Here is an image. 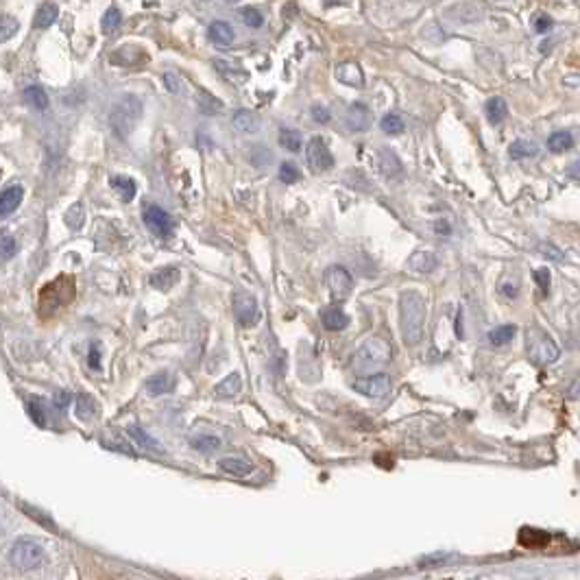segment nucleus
Listing matches in <instances>:
<instances>
[{
	"label": "nucleus",
	"instance_id": "obj_1",
	"mask_svg": "<svg viewBox=\"0 0 580 580\" xmlns=\"http://www.w3.org/2000/svg\"><path fill=\"white\" fill-rule=\"evenodd\" d=\"M426 319H428V305L423 295L406 290L400 297V330L406 345H416L421 342L426 332Z\"/></svg>",
	"mask_w": 580,
	"mask_h": 580
},
{
	"label": "nucleus",
	"instance_id": "obj_2",
	"mask_svg": "<svg viewBox=\"0 0 580 580\" xmlns=\"http://www.w3.org/2000/svg\"><path fill=\"white\" fill-rule=\"evenodd\" d=\"M393 356V347L386 338L373 336L356 349L354 354V369L358 373H375L382 369Z\"/></svg>",
	"mask_w": 580,
	"mask_h": 580
},
{
	"label": "nucleus",
	"instance_id": "obj_3",
	"mask_svg": "<svg viewBox=\"0 0 580 580\" xmlns=\"http://www.w3.org/2000/svg\"><path fill=\"white\" fill-rule=\"evenodd\" d=\"M142 116V103L138 96H131V94H126L122 96L114 107H112V114H110V124H112V129L118 138H126L133 129H136V124Z\"/></svg>",
	"mask_w": 580,
	"mask_h": 580
},
{
	"label": "nucleus",
	"instance_id": "obj_4",
	"mask_svg": "<svg viewBox=\"0 0 580 580\" xmlns=\"http://www.w3.org/2000/svg\"><path fill=\"white\" fill-rule=\"evenodd\" d=\"M525 349H528L530 360L539 367L552 365V362H556L560 356V349L554 342V338L541 328H530L525 332Z\"/></svg>",
	"mask_w": 580,
	"mask_h": 580
},
{
	"label": "nucleus",
	"instance_id": "obj_5",
	"mask_svg": "<svg viewBox=\"0 0 580 580\" xmlns=\"http://www.w3.org/2000/svg\"><path fill=\"white\" fill-rule=\"evenodd\" d=\"M42 558H44L42 543L35 541V539H29V537L17 539L13 543L11 552H9L11 565L17 567V570H33V567H38L42 563Z\"/></svg>",
	"mask_w": 580,
	"mask_h": 580
},
{
	"label": "nucleus",
	"instance_id": "obj_6",
	"mask_svg": "<svg viewBox=\"0 0 580 580\" xmlns=\"http://www.w3.org/2000/svg\"><path fill=\"white\" fill-rule=\"evenodd\" d=\"M325 286H328L334 301H342L351 295L354 290V277L351 273L340 264H332L325 268Z\"/></svg>",
	"mask_w": 580,
	"mask_h": 580
},
{
	"label": "nucleus",
	"instance_id": "obj_7",
	"mask_svg": "<svg viewBox=\"0 0 580 580\" xmlns=\"http://www.w3.org/2000/svg\"><path fill=\"white\" fill-rule=\"evenodd\" d=\"M72 299V280H59L55 284H48L40 295V310L42 314L55 312L59 305L68 303Z\"/></svg>",
	"mask_w": 580,
	"mask_h": 580
},
{
	"label": "nucleus",
	"instance_id": "obj_8",
	"mask_svg": "<svg viewBox=\"0 0 580 580\" xmlns=\"http://www.w3.org/2000/svg\"><path fill=\"white\" fill-rule=\"evenodd\" d=\"M305 159L310 168L314 173H328L330 168H334V155L328 147V142L321 136H314L305 147Z\"/></svg>",
	"mask_w": 580,
	"mask_h": 580
},
{
	"label": "nucleus",
	"instance_id": "obj_9",
	"mask_svg": "<svg viewBox=\"0 0 580 580\" xmlns=\"http://www.w3.org/2000/svg\"><path fill=\"white\" fill-rule=\"evenodd\" d=\"M231 301H233V317L242 325V328H251V325L258 323L260 307H258L256 297L245 293V290H238V293H233Z\"/></svg>",
	"mask_w": 580,
	"mask_h": 580
},
{
	"label": "nucleus",
	"instance_id": "obj_10",
	"mask_svg": "<svg viewBox=\"0 0 580 580\" xmlns=\"http://www.w3.org/2000/svg\"><path fill=\"white\" fill-rule=\"evenodd\" d=\"M354 389L365 395V397H371V400H382V397L389 395L391 391V377L386 373H367L358 377L354 382Z\"/></svg>",
	"mask_w": 580,
	"mask_h": 580
},
{
	"label": "nucleus",
	"instance_id": "obj_11",
	"mask_svg": "<svg viewBox=\"0 0 580 580\" xmlns=\"http://www.w3.org/2000/svg\"><path fill=\"white\" fill-rule=\"evenodd\" d=\"M144 225H147L155 235L166 238L173 233V219L168 216L166 210H161L159 205H149L144 208Z\"/></svg>",
	"mask_w": 580,
	"mask_h": 580
},
{
	"label": "nucleus",
	"instance_id": "obj_12",
	"mask_svg": "<svg viewBox=\"0 0 580 580\" xmlns=\"http://www.w3.org/2000/svg\"><path fill=\"white\" fill-rule=\"evenodd\" d=\"M345 124L349 131H367L371 126V112L365 103H354L345 114Z\"/></svg>",
	"mask_w": 580,
	"mask_h": 580
},
{
	"label": "nucleus",
	"instance_id": "obj_13",
	"mask_svg": "<svg viewBox=\"0 0 580 580\" xmlns=\"http://www.w3.org/2000/svg\"><path fill=\"white\" fill-rule=\"evenodd\" d=\"M408 268L412 273H432L439 268V256L430 249H419L408 258Z\"/></svg>",
	"mask_w": 580,
	"mask_h": 580
},
{
	"label": "nucleus",
	"instance_id": "obj_14",
	"mask_svg": "<svg viewBox=\"0 0 580 580\" xmlns=\"http://www.w3.org/2000/svg\"><path fill=\"white\" fill-rule=\"evenodd\" d=\"M377 168L386 179H400L404 175V166L400 157H397L391 149H382L377 153Z\"/></svg>",
	"mask_w": 580,
	"mask_h": 580
},
{
	"label": "nucleus",
	"instance_id": "obj_15",
	"mask_svg": "<svg viewBox=\"0 0 580 580\" xmlns=\"http://www.w3.org/2000/svg\"><path fill=\"white\" fill-rule=\"evenodd\" d=\"M221 439L216 437V434L212 432H196L190 437V447L196 449V451H201V454H216V451L221 449Z\"/></svg>",
	"mask_w": 580,
	"mask_h": 580
},
{
	"label": "nucleus",
	"instance_id": "obj_16",
	"mask_svg": "<svg viewBox=\"0 0 580 580\" xmlns=\"http://www.w3.org/2000/svg\"><path fill=\"white\" fill-rule=\"evenodd\" d=\"M336 79H338L340 83L349 85V87H362V83H365V75H362L360 66L354 64V61L338 64V66H336Z\"/></svg>",
	"mask_w": 580,
	"mask_h": 580
},
{
	"label": "nucleus",
	"instance_id": "obj_17",
	"mask_svg": "<svg viewBox=\"0 0 580 580\" xmlns=\"http://www.w3.org/2000/svg\"><path fill=\"white\" fill-rule=\"evenodd\" d=\"M144 389L151 397H157V395H164V393H171L175 389V377L168 373V371H161V373H155L151 375L147 382H144Z\"/></svg>",
	"mask_w": 580,
	"mask_h": 580
},
{
	"label": "nucleus",
	"instance_id": "obj_18",
	"mask_svg": "<svg viewBox=\"0 0 580 580\" xmlns=\"http://www.w3.org/2000/svg\"><path fill=\"white\" fill-rule=\"evenodd\" d=\"M242 391V377L240 373H229L223 382H219L214 386V395L221 397V400H231V397H238Z\"/></svg>",
	"mask_w": 580,
	"mask_h": 580
},
{
	"label": "nucleus",
	"instance_id": "obj_19",
	"mask_svg": "<svg viewBox=\"0 0 580 580\" xmlns=\"http://www.w3.org/2000/svg\"><path fill=\"white\" fill-rule=\"evenodd\" d=\"M179 280H181V270L177 266H164L151 275V286L157 290H171Z\"/></svg>",
	"mask_w": 580,
	"mask_h": 580
},
{
	"label": "nucleus",
	"instance_id": "obj_20",
	"mask_svg": "<svg viewBox=\"0 0 580 580\" xmlns=\"http://www.w3.org/2000/svg\"><path fill=\"white\" fill-rule=\"evenodd\" d=\"M219 469L229 476H249L253 471V463L242 456H225L219 461Z\"/></svg>",
	"mask_w": 580,
	"mask_h": 580
},
{
	"label": "nucleus",
	"instance_id": "obj_21",
	"mask_svg": "<svg viewBox=\"0 0 580 580\" xmlns=\"http://www.w3.org/2000/svg\"><path fill=\"white\" fill-rule=\"evenodd\" d=\"M321 321H323V325L330 332H340V330H345L347 325H349V317L342 312L340 307H336V305L325 307V310L321 312Z\"/></svg>",
	"mask_w": 580,
	"mask_h": 580
},
{
	"label": "nucleus",
	"instance_id": "obj_22",
	"mask_svg": "<svg viewBox=\"0 0 580 580\" xmlns=\"http://www.w3.org/2000/svg\"><path fill=\"white\" fill-rule=\"evenodd\" d=\"M231 122H233V129H238L240 133H256L260 129V116L249 110H238L233 114Z\"/></svg>",
	"mask_w": 580,
	"mask_h": 580
},
{
	"label": "nucleus",
	"instance_id": "obj_23",
	"mask_svg": "<svg viewBox=\"0 0 580 580\" xmlns=\"http://www.w3.org/2000/svg\"><path fill=\"white\" fill-rule=\"evenodd\" d=\"M22 194H24L22 186H11L5 192H0V219H5V216H9L17 205H20Z\"/></svg>",
	"mask_w": 580,
	"mask_h": 580
},
{
	"label": "nucleus",
	"instance_id": "obj_24",
	"mask_svg": "<svg viewBox=\"0 0 580 580\" xmlns=\"http://www.w3.org/2000/svg\"><path fill=\"white\" fill-rule=\"evenodd\" d=\"M208 35H210V40H212L214 44H219V46H229V44H233V40H235L233 29H231L227 22H223V20L212 22L210 29H208Z\"/></svg>",
	"mask_w": 580,
	"mask_h": 580
},
{
	"label": "nucleus",
	"instance_id": "obj_25",
	"mask_svg": "<svg viewBox=\"0 0 580 580\" xmlns=\"http://www.w3.org/2000/svg\"><path fill=\"white\" fill-rule=\"evenodd\" d=\"M484 112H486V118L491 124H502L506 118H509V105H506V101L502 96H493V99L486 101Z\"/></svg>",
	"mask_w": 580,
	"mask_h": 580
},
{
	"label": "nucleus",
	"instance_id": "obj_26",
	"mask_svg": "<svg viewBox=\"0 0 580 580\" xmlns=\"http://www.w3.org/2000/svg\"><path fill=\"white\" fill-rule=\"evenodd\" d=\"M550 541V535L539 528H521L519 543L523 548H546Z\"/></svg>",
	"mask_w": 580,
	"mask_h": 580
},
{
	"label": "nucleus",
	"instance_id": "obj_27",
	"mask_svg": "<svg viewBox=\"0 0 580 580\" xmlns=\"http://www.w3.org/2000/svg\"><path fill=\"white\" fill-rule=\"evenodd\" d=\"M77 416L81 421H92L96 412H99V404L92 395H87V393H81L77 395V408H75Z\"/></svg>",
	"mask_w": 580,
	"mask_h": 580
},
{
	"label": "nucleus",
	"instance_id": "obj_28",
	"mask_svg": "<svg viewBox=\"0 0 580 580\" xmlns=\"http://www.w3.org/2000/svg\"><path fill=\"white\" fill-rule=\"evenodd\" d=\"M57 15H59V7L52 5V3H46V5H42L38 11H35L33 27H35V29H48V27L55 24Z\"/></svg>",
	"mask_w": 580,
	"mask_h": 580
},
{
	"label": "nucleus",
	"instance_id": "obj_29",
	"mask_svg": "<svg viewBox=\"0 0 580 580\" xmlns=\"http://www.w3.org/2000/svg\"><path fill=\"white\" fill-rule=\"evenodd\" d=\"M196 105H198V110H201L203 114H208V116H216V114H221L225 110L223 101L212 96L210 92H205V89H198L196 92Z\"/></svg>",
	"mask_w": 580,
	"mask_h": 580
},
{
	"label": "nucleus",
	"instance_id": "obj_30",
	"mask_svg": "<svg viewBox=\"0 0 580 580\" xmlns=\"http://www.w3.org/2000/svg\"><path fill=\"white\" fill-rule=\"evenodd\" d=\"M112 188L120 194L122 201H131L136 196L138 188H136V181L131 177H124V175H116L112 177Z\"/></svg>",
	"mask_w": 580,
	"mask_h": 580
},
{
	"label": "nucleus",
	"instance_id": "obj_31",
	"mask_svg": "<svg viewBox=\"0 0 580 580\" xmlns=\"http://www.w3.org/2000/svg\"><path fill=\"white\" fill-rule=\"evenodd\" d=\"M539 153L537 144L535 142H528V140H515L509 149V155L513 159H530Z\"/></svg>",
	"mask_w": 580,
	"mask_h": 580
},
{
	"label": "nucleus",
	"instance_id": "obj_32",
	"mask_svg": "<svg viewBox=\"0 0 580 580\" xmlns=\"http://www.w3.org/2000/svg\"><path fill=\"white\" fill-rule=\"evenodd\" d=\"M574 144V138L570 131H554L550 138H548V149L552 153H563V151H570Z\"/></svg>",
	"mask_w": 580,
	"mask_h": 580
},
{
	"label": "nucleus",
	"instance_id": "obj_33",
	"mask_svg": "<svg viewBox=\"0 0 580 580\" xmlns=\"http://www.w3.org/2000/svg\"><path fill=\"white\" fill-rule=\"evenodd\" d=\"M24 101L31 107H35V110H40V112H44L46 107H48V94L44 92L42 87H38V85H31V87L24 89Z\"/></svg>",
	"mask_w": 580,
	"mask_h": 580
},
{
	"label": "nucleus",
	"instance_id": "obj_34",
	"mask_svg": "<svg viewBox=\"0 0 580 580\" xmlns=\"http://www.w3.org/2000/svg\"><path fill=\"white\" fill-rule=\"evenodd\" d=\"M517 334V328L515 325H500V328L488 332V342L491 345H506V342H511Z\"/></svg>",
	"mask_w": 580,
	"mask_h": 580
},
{
	"label": "nucleus",
	"instance_id": "obj_35",
	"mask_svg": "<svg viewBox=\"0 0 580 580\" xmlns=\"http://www.w3.org/2000/svg\"><path fill=\"white\" fill-rule=\"evenodd\" d=\"M126 434H129V437L138 443V445H142V447H147V449H153V451H157L159 449V445H157V441L153 439V437H149L147 432H144L140 426H136V423H131V426H126Z\"/></svg>",
	"mask_w": 580,
	"mask_h": 580
},
{
	"label": "nucleus",
	"instance_id": "obj_36",
	"mask_svg": "<svg viewBox=\"0 0 580 580\" xmlns=\"http://www.w3.org/2000/svg\"><path fill=\"white\" fill-rule=\"evenodd\" d=\"M20 31V22L13 15H0V44L9 42Z\"/></svg>",
	"mask_w": 580,
	"mask_h": 580
},
{
	"label": "nucleus",
	"instance_id": "obj_37",
	"mask_svg": "<svg viewBox=\"0 0 580 580\" xmlns=\"http://www.w3.org/2000/svg\"><path fill=\"white\" fill-rule=\"evenodd\" d=\"M301 133L295 131V129H282L280 131V144L284 149H288L290 153H297L301 151Z\"/></svg>",
	"mask_w": 580,
	"mask_h": 580
},
{
	"label": "nucleus",
	"instance_id": "obj_38",
	"mask_svg": "<svg viewBox=\"0 0 580 580\" xmlns=\"http://www.w3.org/2000/svg\"><path fill=\"white\" fill-rule=\"evenodd\" d=\"M379 129L389 136H400V133H404L406 126H404V120L397 114H386L382 120H379Z\"/></svg>",
	"mask_w": 580,
	"mask_h": 580
},
{
	"label": "nucleus",
	"instance_id": "obj_39",
	"mask_svg": "<svg viewBox=\"0 0 580 580\" xmlns=\"http://www.w3.org/2000/svg\"><path fill=\"white\" fill-rule=\"evenodd\" d=\"M27 410H29V416L35 421V426H40V428H46L48 419H46V408L42 404V400H33L27 404Z\"/></svg>",
	"mask_w": 580,
	"mask_h": 580
},
{
	"label": "nucleus",
	"instance_id": "obj_40",
	"mask_svg": "<svg viewBox=\"0 0 580 580\" xmlns=\"http://www.w3.org/2000/svg\"><path fill=\"white\" fill-rule=\"evenodd\" d=\"M110 59H112L114 64H118V66H133V64H138V61L142 59V50H140V48H136V50H133V55H126V46H124V48L114 50Z\"/></svg>",
	"mask_w": 580,
	"mask_h": 580
},
{
	"label": "nucleus",
	"instance_id": "obj_41",
	"mask_svg": "<svg viewBox=\"0 0 580 580\" xmlns=\"http://www.w3.org/2000/svg\"><path fill=\"white\" fill-rule=\"evenodd\" d=\"M120 22H122V13L116 7L107 9L105 15H103V31L105 33H114L120 27Z\"/></svg>",
	"mask_w": 580,
	"mask_h": 580
},
{
	"label": "nucleus",
	"instance_id": "obj_42",
	"mask_svg": "<svg viewBox=\"0 0 580 580\" xmlns=\"http://www.w3.org/2000/svg\"><path fill=\"white\" fill-rule=\"evenodd\" d=\"M240 17H242V22L251 29H260L264 24V17L258 9H253V7H245L240 9Z\"/></svg>",
	"mask_w": 580,
	"mask_h": 580
},
{
	"label": "nucleus",
	"instance_id": "obj_43",
	"mask_svg": "<svg viewBox=\"0 0 580 580\" xmlns=\"http://www.w3.org/2000/svg\"><path fill=\"white\" fill-rule=\"evenodd\" d=\"M280 179L284 181V184H295V181L301 179V173L293 161H284V164L280 166Z\"/></svg>",
	"mask_w": 580,
	"mask_h": 580
},
{
	"label": "nucleus",
	"instance_id": "obj_44",
	"mask_svg": "<svg viewBox=\"0 0 580 580\" xmlns=\"http://www.w3.org/2000/svg\"><path fill=\"white\" fill-rule=\"evenodd\" d=\"M66 223L72 227V229H79L83 225V203H77L72 205L66 214Z\"/></svg>",
	"mask_w": 580,
	"mask_h": 580
},
{
	"label": "nucleus",
	"instance_id": "obj_45",
	"mask_svg": "<svg viewBox=\"0 0 580 580\" xmlns=\"http://www.w3.org/2000/svg\"><path fill=\"white\" fill-rule=\"evenodd\" d=\"M537 286L541 288V293H550V282H552V275H550V268H537L532 273Z\"/></svg>",
	"mask_w": 580,
	"mask_h": 580
},
{
	"label": "nucleus",
	"instance_id": "obj_46",
	"mask_svg": "<svg viewBox=\"0 0 580 580\" xmlns=\"http://www.w3.org/2000/svg\"><path fill=\"white\" fill-rule=\"evenodd\" d=\"M161 81H164V85H166V89H168L171 94H179L181 92V79L175 75V72H164Z\"/></svg>",
	"mask_w": 580,
	"mask_h": 580
},
{
	"label": "nucleus",
	"instance_id": "obj_47",
	"mask_svg": "<svg viewBox=\"0 0 580 580\" xmlns=\"http://www.w3.org/2000/svg\"><path fill=\"white\" fill-rule=\"evenodd\" d=\"M537 249H539V253H541V256H546V258H550V260H556V262H560V260H563V253H560V251H558V249H556L554 245L541 242V245H539Z\"/></svg>",
	"mask_w": 580,
	"mask_h": 580
},
{
	"label": "nucleus",
	"instance_id": "obj_48",
	"mask_svg": "<svg viewBox=\"0 0 580 580\" xmlns=\"http://www.w3.org/2000/svg\"><path fill=\"white\" fill-rule=\"evenodd\" d=\"M13 253H15V240L11 238V235H5V238L0 240V258L9 260Z\"/></svg>",
	"mask_w": 580,
	"mask_h": 580
},
{
	"label": "nucleus",
	"instance_id": "obj_49",
	"mask_svg": "<svg viewBox=\"0 0 580 580\" xmlns=\"http://www.w3.org/2000/svg\"><path fill=\"white\" fill-rule=\"evenodd\" d=\"M105 447H110V449H116V451H122V454H126V456H136V451H133V447L129 445V443H124V441H105L103 443Z\"/></svg>",
	"mask_w": 580,
	"mask_h": 580
},
{
	"label": "nucleus",
	"instance_id": "obj_50",
	"mask_svg": "<svg viewBox=\"0 0 580 580\" xmlns=\"http://www.w3.org/2000/svg\"><path fill=\"white\" fill-rule=\"evenodd\" d=\"M22 509L27 511V515H29L31 519H38L42 525H48V528H55V523H52L48 517H44V515H42V511H38V509H31V506H27V504H22Z\"/></svg>",
	"mask_w": 580,
	"mask_h": 580
},
{
	"label": "nucleus",
	"instance_id": "obj_51",
	"mask_svg": "<svg viewBox=\"0 0 580 580\" xmlns=\"http://www.w3.org/2000/svg\"><path fill=\"white\" fill-rule=\"evenodd\" d=\"M310 114H312L314 122H321V124L330 122V112H328V107H323V105H314L312 110H310Z\"/></svg>",
	"mask_w": 580,
	"mask_h": 580
},
{
	"label": "nucleus",
	"instance_id": "obj_52",
	"mask_svg": "<svg viewBox=\"0 0 580 580\" xmlns=\"http://www.w3.org/2000/svg\"><path fill=\"white\" fill-rule=\"evenodd\" d=\"M535 29H537V33H548L552 29V20L548 15H537L535 17Z\"/></svg>",
	"mask_w": 580,
	"mask_h": 580
},
{
	"label": "nucleus",
	"instance_id": "obj_53",
	"mask_svg": "<svg viewBox=\"0 0 580 580\" xmlns=\"http://www.w3.org/2000/svg\"><path fill=\"white\" fill-rule=\"evenodd\" d=\"M89 367L96 369V371L101 369V351H99V345H96V342H94L92 347H89Z\"/></svg>",
	"mask_w": 580,
	"mask_h": 580
},
{
	"label": "nucleus",
	"instance_id": "obj_54",
	"mask_svg": "<svg viewBox=\"0 0 580 580\" xmlns=\"http://www.w3.org/2000/svg\"><path fill=\"white\" fill-rule=\"evenodd\" d=\"M55 404H57V408H59V410H66V408H68V404H70V393L61 391V393L55 397Z\"/></svg>",
	"mask_w": 580,
	"mask_h": 580
},
{
	"label": "nucleus",
	"instance_id": "obj_55",
	"mask_svg": "<svg viewBox=\"0 0 580 580\" xmlns=\"http://www.w3.org/2000/svg\"><path fill=\"white\" fill-rule=\"evenodd\" d=\"M576 389H578V384L574 382V384H572V389H570V391H572V393H570V397H572V400H574V397H576Z\"/></svg>",
	"mask_w": 580,
	"mask_h": 580
},
{
	"label": "nucleus",
	"instance_id": "obj_56",
	"mask_svg": "<svg viewBox=\"0 0 580 580\" xmlns=\"http://www.w3.org/2000/svg\"><path fill=\"white\" fill-rule=\"evenodd\" d=\"M328 5H336V3H347V0H325Z\"/></svg>",
	"mask_w": 580,
	"mask_h": 580
},
{
	"label": "nucleus",
	"instance_id": "obj_57",
	"mask_svg": "<svg viewBox=\"0 0 580 580\" xmlns=\"http://www.w3.org/2000/svg\"><path fill=\"white\" fill-rule=\"evenodd\" d=\"M225 3H229V5H233V3H238V0H225Z\"/></svg>",
	"mask_w": 580,
	"mask_h": 580
}]
</instances>
